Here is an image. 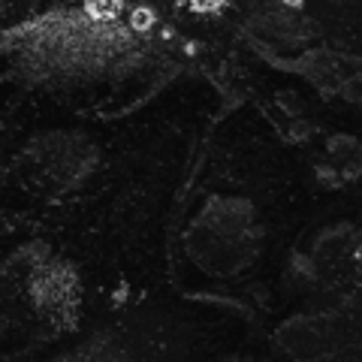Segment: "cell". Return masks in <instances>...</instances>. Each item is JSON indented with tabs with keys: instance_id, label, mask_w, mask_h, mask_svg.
<instances>
[{
	"instance_id": "1",
	"label": "cell",
	"mask_w": 362,
	"mask_h": 362,
	"mask_svg": "<svg viewBox=\"0 0 362 362\" xmlns=\"http://www.w3.org/2000/svg\"><path fill=\"white\" fill-rule=\"evenodd\" d=\"M124 0H88V13L97 21H109L115 13H121Z\"/></svg>"
},
{
	"instance_id": "2",
	"label": "cell",
	"mask_w": 362,
	"mask_h": 362,
	"mask_svg": "<svg viewBox=\"0 0 362 362\" xmlns=\"http://www.w3.org/2000/svg\"><path fill=\"white\" fill-rule=\"evenodd\" d=\"M190 4H194V6L199 9V13H211V9H218V6L223 4V0H190Z\"/></svg>"
}]
</instances>
